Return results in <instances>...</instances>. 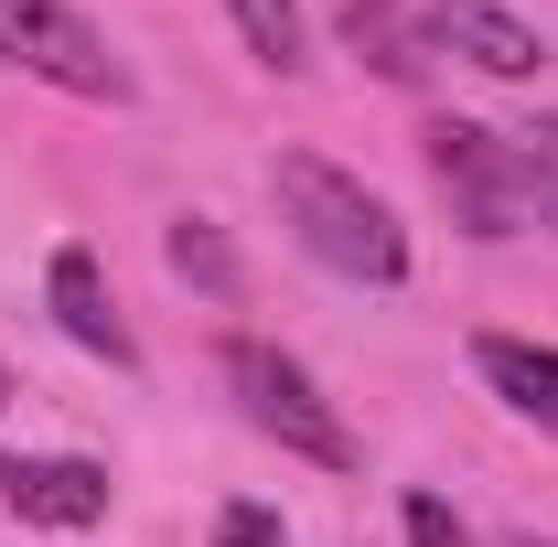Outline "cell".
<instances>
[{
	"mask_svg": "<svg viewBox=\"0 0 558 547\" xmlns=\"http://www.w3.org/2000/svg\"><path fill=\"white\" fill-rule=\"evenodd\" d=\"M0 65L44 75V86H65V97H97V108L130 97V65L108 54V33H97L75 0H0Z\"/></svg>",
	"mask_w": 558,
	"mask_h": 547,
	"instance_id": "cell-3",
	"label": "cell"
},
{
	"mask_svg": "<svg viewBox=\"0 0 558 547\" xmlns=\"http://www.w3.org/2000/svg\"><path fill=\"white\" fill-rule=\"evenodd\" d=\"M418 161H429V183H440V205H451L462 236H515V226H526L505 130H484V119H429V130H418Z\"/></svg>",
	"mask_w": 558,
	"mask_h": 547,
	"instance_id": "cell-4",
	"label": "cell"
},
{
	"mask_svg": "<svg viewBox=\"0 0 558 547\" xmlns=\"http://www.w3.org/2000/svg\"><path fill=\"white\" fill-rule=\"evenodd\" d=\"M0 409H11V365H0Z\"/></svg>",
	"mask_w": 558,
	"mask_h": 547,
	"instance_id": "cell-15",
	"label": "cell"
},
{
	"mask_svg": "<svg viewBox=\"0 0 558 547\" xmlns=\"http://www.w3.org/2000/svg\"><path fill=\"white\" fill-rule=\"evenodd\" d=\"M344 44L365 75H387V86H418L429 75V33H418L398 0H344Z\"/></svg>",
	"mask_w": 558,
	"mask_h": 547,
	"instance_id": "cell-9",
	"label": "cell"
},
{
	"mask_svg": "<svg viewBox=\"0 0 558 547\" xmlns=\"http://www.w3.org/2000/svg\"><path fill=\"white\" fill-rule=\"evenodd\" d=\"M226 11H236V33H247V54H258V65H301V54H312V44H301V0H226Z\"/></svg>",
	"mask_w": 558,
	"mask_h": 547,
	"instance_id": "cell-11",
	"label": "cell"
},
{
	"mask_svg": "<svg viewBox=\"0 0 558 547\" xmlns=\"http://www.w3.org/2000/svg\"><path fill=\"white\" fill-rule=\"evenodd\" d=\"M418 33H429V54H462V65H484V75H537L548 65V44L515 11H494V0H440Z\"/></svg>",
	"mask_w": 558,
	"mask_h": 547,
	"instance_id": "cell-5",
	"label": "cell"
},
{
	"mask_svg": "<svg viewBox=\"0 0 558 547\" xmlns=\"http://www.w3.org/2000/svg\"><path fill=\"white\" fill-rule=\"evenodd\" d=\"M279 215H290V236L323 258L333 279H365V290H398L409 279V226L376 205L354 172H333V161H312V150H279Z\"/></svg>",
	"mask_w": 558,
	"mask_h": 547,
	"instance_id": "cell-1",
	"label": "cell"
},
{
	"mask_svg": "<svg viewBox=\"0 0 558 547\" xmlns=\"http://www.w3.org/2000/svg\"><path fill=\"white\" fill-rule=\"evenodd\" d=\"M515 547H558V537H515Z\"/></svg>",
	"mask_w": 558,
	"mask_h": 547,
	"instance_id": "cell-16",
	"label": "cell"
},
{
	"mask_svg": "<svg viewBox=\"0 0 558 547\" xmlns=\"http://www.w3.org/2000/svg\"><path fill=\"white\" fill-rule=\"evenodd\" d=\"M473 365H484V387L526 418V429H548V440H558V354H548V343L484 333V343H473Z\"/></svg>",
	"mask_w": 558,
	"mask_h": 547,
	"instance_id": "cell-8",
	"label": "cell"
},
{
	"mask_svg": "<svg viewBox=\"0 0 558 547\" xmlns=\"http://www.w3.org/2000/svg\"><path fill=\"white\" fill-rule=\"evenodd\" d=\"M398 526H409V547H473V537H462V515H451L440 494H409V505H398Z\"/></svg>",
	"mask_w": 558,
	"mask_h": 547,
	"instance_id": "cell-13",
	"label": "cell"
},
{
	"mask_svg": "<svg viewBox=\"0 0 558 547\" xmlns=\"http://www.w3.org/2000/svg\"><path fill=\"white\" fill-rule=\"evenodd\" d=\"M172 269H183V279H205L215 301H236V258H226V236H215L205 215H183V226H172Z\"/></svg>",
	"mask_w": 558,
	"mask_h": 547,
	"instance_id": "cell-12",
	"label": "cell"
},
{
	"mask_svg": "<svg viewBox=\"0 0 558 547\" xmlns=\"http://www.w3.org/2000/svg\"><path fill=\"white\" fill-rule=\"evenodd\" d=\"M215 547H290V526H279L269 505H226L215 515Z\"/></svg>",
	"mask_w": 558,
	"mask_h": 547,
	"instance_id": "cell-14",
	"label": "cell"
},
{
	"mask_svg": "<svg viewBox=\"0 0 558 547\" xmlns=\"http://www.w3.org/2000/svg\"><path fill=\"white\" fill-rule=\"evenodd\" d=\"M226 387H236V409H247V429H269L279 451H301V462H323V473H344L354 462V429H344V409L279 354V343H258V333H236L226 343Z\"/></svg>",
	"mask_w": 558,
	"mask_h": 547,
	"instance_id": "cell-2",
	"label": "cell"
},
{
	"mask_svg": "<svg viewBox=\"0 0 558 547\" xmlns=\"http://www.w3.org/2000/svg\"><path fill=\"white\" fill-rule=\"evenodd\" d=\"M44 290H54V323H65L75 343H86V354H108V365H130L140 343H130V323H119V301H108V279H97V258H86V247H54V279H44Z\"/></svg>",
	"mask_w": 558,
	"mask_h": 547,
	"instance_id": "cell-7",
	"label": "cell"
},
{
	"mask_svg": "<svg viewBox=\"0 0 558 547\" xmlns=\"http://www.w3.org/2000/svg\"><path fill=\"white\" fill-rule=\"evenodd\" d=\"M505 161H515V205L558 226V119H526V130H505Z\"/></svg>",
	"mask_w": 558,
	"mask_h": 547,
	"instance_id": "cell-10",
	"label": "cell"
},
{
	"mask_svg": "<svg viewBox=\"0 0 558 547\" xmlns=\"http://www.w3.org/2000/svg\"><path fill=\"white\" fill-rule=\"evenodd\" d=\"M0 505L22 526H97L108 515V473L97 462H0Z\"/></svg>",
	"mask_w": 558,
	"mask_h": 547,
	"instance_id": "cell-6",
	"label": "cell"
}]
</instances>
